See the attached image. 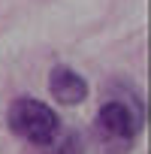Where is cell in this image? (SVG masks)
Returning a JSON list of instances; mask_svg holds the SVG:
<instances>
[{
	"mask_svg": "<svg viewBox=\"0 0 151 154\" xmlns=\"http://www.w3.org/2000/svg\"><path fill=\"white\" fill-rule=\"evenodd\" d=\"M6 124H9V130H12L18 139H24V142H30V145H36V148H45V145L60 133V118H57V112H54L48 103L33 100V97H18V100H12V106H9V112H6Z\"/></svg>",
	"mask_w": 151,
	"mask_h": 154,
	"instance_id": "2",
	"label": "cell"
},
{
	"mask_svg": "<svg viewBox=\"0 0 151 154\" xmlns=\"http://www.w3.org/2000/svg\"><path fill=\"white\" fill-rule=\"evenodd\" d=\"M145 124V106L142 97H109L100 112L94 115V148L97 154H130Z\"/></svg>",
	"mask_w": 151,
	"mask_h": 154,
	"instance_id": "1",
	"label": "cell"
},
{
	"mask_svg": "<svg viewBox=\"0 0 151 154\" xmlns=\"http://www.w3.org/2000/svg\"><path fill=\"white\" fill-rule=\"evenodd\" d=\"M88 79L82 72H76V69H69V66H51V72H48V94L54 97V103H60V106H79V103H85L88 100Z\"/></svg>",
	"mask_w": 151,
	"mask_h": 154,
	"instance_id": "3",
	"label": "cell"
},
{
	"mask_svg": "<svg viewBox=\"0 0 151 154\" xmlns=\"http://www.w3.org/2000/svg\"><path fill=\"white\" fill-rule=\"evenodd\" d=\"M45 154H85V136L79 130H69V133H57L48 145Z\"/></svg>",
	"mask_w": 151,
	"mask_h": 154,
	"instance_id": "4",
	"label": "cell"
}]
</instances>
